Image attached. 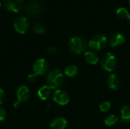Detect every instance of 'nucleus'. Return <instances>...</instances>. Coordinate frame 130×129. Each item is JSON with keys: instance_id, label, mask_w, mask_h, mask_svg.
Masks as SVG:
<instances>
[{"instance_id": "f03ea898", "label": "nucleus", "mask_w": 130, "mask_h": 129, "mask_svg": "<svg viewBox=\"0 0 130 129\" xmlns=\"http://www.w3.org/2000/svg\"><path fill=\"white\" fill-rule=\"evenodd\" d=\"M88 43L82 36H74L71 38L69 41V48L70 51L76 55H80L84 52Z\"/></svg>"}, {"instance_id": "f3484780", "label": "nucleus", "mask_w": 130, "mask_h": 129, "mask_svg": "<svg viewBox=\"0 0 130 129\" xmlns=\"http://www.w3.org/2000/svg\"><path fill=\"white\" fill-rule=\"evenodd\" d=\"M121 119L123 122H130V106H124L120 112Z\"/></svg>"}, {"instance_id": "9b49d317", "label": "nucleus", "mask_w": 130, "mask_h": 129, "mask_svg": "<svg viewBox=\"0 0 130 129\" xmlns=\"http://www.w3.org/2000/svg\"><path fill=\"white\" fill-rule=\"evenodd\" d=\"M26 11L29 15L37 16L41 12V6L38 2H30L26 6Z\"/></svg>"}, {"instance_id": "cd10ccee", "label": "nucleus", "mask_w": 130, "mask_h": 129, "mask_svg": "<svg viewBox=\"0 0 130 129\" xmlns=\"http://www.w3.org/2000/svg\"><path fill=\"white\" fill-rule=\"evenodd\" d=\"M0 6H1V4H0Z\"/></svg>"}, {"instance_id": "4be33fe9", "label": "nucleus", "mask_w": 130, "mask_h": 129, "mask_svg": "<svg viewBox=\"0 0 130 129\" xmlns=\"http://www.w3.org/2000/svg\"><path fill=\"white\" fill-rule=\"evenodd\" d=\"M7 117V113L6 111L0 107V122L4 121Z\"/></svg>"}, {"instance_id": "393cba45", "label": "nucleus", "mask_w": 130, "mask_h": 129, "mask_svg": "<svg viewBox=\"0 0 130 129\" xmlns=\"http://www.w3.org/2000/svg\"><path fill=\"white\" fill-rule=\"evenodd\" d=\"M5 100V91L2 88L0 87V106L3 103Z\"/></svg>"}, {"instance_id": "1a4fd4ad", "label": "nucleus", "mask_w": 130, "mask_h": 129, "mask_svg": "<svg viewBox=\"0 0 130 129\" xmlns=\"http://www.w3.org/2000/svg\"><path fill=\"white\" fill-rule=\"evenodd\" d=\"M5 8L9 11L18 12L22 7V0H2Z\"/></svg>"}, {"instance_id": "423d86ee", "label": "nucleus", "mask_w": 130, "mask_h": 129, "mask_svg": "<svg viewBox=\"0 0 130 129\" xmlns=\"http://www.w3.org/2000/svg\"><path fill=\"white\" fill-rule=\"evenodd\" d=\"M49 68V65L46 59H39L36 60L33 65V71L37 76H43L46 74Z\"/></svg>"}, {"instance_id": "6ab92c4d", "label": "nucleus", "mask_w": 130, "mask_h": 129, "mask_svg": "<svg viewBox=\"0 0 130 129\" xmlns=\"http://www.w3.org/2000/svg\"><path fill=\"white\" fill-rule=\"evenodd\" d=\"M116 13H117V15L118 16V17L120 18V19L128 18L129 14L128 10L126 8H124V7H120V8H117Z\"/></svg>"}, {"instance_id": "4468645a", "label": "nucleus", "mask_w": 130, "mask_h": 129, "mask_svg": "<svg viewBox=\"0 0 130 129\" xmlns=\"http://www.w3.org/2000/svg\"><path fill=\"white\" fill-rule=\"evenodd\" d=\"M107 85L108 87L112 89V90H117L120 87V79L119 78L114 75V74H112L110 75H109V77L107 78Z\"/></svg>"}, {"instance_id": "f8f14e48", "label": "nucleus", "mask_w": 130, "mask_h": 129, "mask_svg": "<svg viewBox=\"0 0 130 129\" xmlns=\"http://www.w3.org/2000/svg\"><path fill=\"white\" fill-rule=\"evenodd\" d=\"M67 126V121L66 119L58 117L53 119L50 123L51 129H65Z\"/></svg>"}, {"instance_id": "ddd939ff", "label": "nucleus", "mask_w": 130, "mask_h": 129, "mask_svg": "<svg viewBox=\"0 0 130 129\" xmlns=\"http://www.w3.org/2000/svg\"><path fill=\"white\" fill-rule=\"evenodd\" d=\"M51 91H52V88L48 85H45V86H43L42 87H40L38 90L37 95H38V97H39V98L40 100H46L50 97Z\"/></svg>"}, {"instance_id": "39448f33", "label": "nucleus", "mask_w": 130, "mask_h": 129, "mask_svg": "<svg viewBox=\"0 0 130 129\" xmlns=\"http://www.w3.org/2000/svg\"><path fill=\"white\" fill-rule=\"evenodd\" d=\"M17 101L14 103V107L17 108L19 106L21 103H26L30 97V92L28 87L25 85L20 86L17 90Z\"/></svg>"}, {"instance_id": "7ed1b4c3", "label": "nucleus", "mask_w": 130, "mask_h": 129, "mask_svg": "<svg viewBox=\"0 0 130 129\" xmlns=\"http://www.w3.org/2000/svg\"><path fill=\"white\" fill-rule=\"evenodd\" d=\"M107 43V39L104 35L96 34L90 39L88 42V46L94 51H99L106 46Z\"/></svg>"}, {"instance_id": "9d476101", "label": "nucleus", "mask_w": 130, "mask_h": 129, "mask_svg": "<svg viewBox=\"0 0 130 129\" xmlns=\"http://www.w3.org/2000/svg\"><path fill=\"white\" fill-rule=\"evenodd\" d=\"M126 41L125 36L120 33H115L112 34L109 39V43L113 47H118L122 46Z\"/></svg>"}, {"instance_id": "20e7f679", "label": "nucleus", "mask_w": 130, "mask_h": 129, "mask_svg": "<svg viewBox=\"0 0 130 129\" xmlns=\"http://www.w3.org/2000/svg\"><path fill=\"white\" fill-rule=\"evenodd\" d=\"M101 65L104 70L111 72L117 66V59L115 56L111 52L105 53L101 60Z\"/></svg>"}, {"instance_id": "bb28decb", "label": "nucleus", "mask_w": 130, "mask_h": 129, "mask_svg": "<svg viewBox=\"0 0 130 129\" xmlns=\"http://www.w3.org/2000/svg\"><path fill=\"white\" fill-rule=\"evenodd\" d=\"M129 3H130V0H129Z\"/></svg>"}, {"instance_id": "412c9836", "label": "nucleus", "mask_w": 130, "mask_h": 129, "mask_svg": "<svg viewBox=\"0 0 130 129\" xmlns=\"http://www.w3.org/2000/svg\"><path fill=\"white\" fill-rule=\"evenodd\" d=\"M110 108H111V104L110 103V102H107V101L103 102L99 106V109H100L101 112H102V113H107V112L110 111Z\"/></svg>"}, {"instance_id": "0eeeda50", "label": "nucleus", "mask_w": 130, "mask_h": 129, "mask_svg": "<svg viewBox=\"0 0 130 129\" xmlns=\"http://www.w3.org/2000/svg\"><path fill=\"white\" fill-rule=\"evenodd\" d=\"M53 101L60 106H66L69 103V94L62 90H56L53 97Z\"/></svg>"}, {"instance_id": "b1692460", "label": "nucleus", "mask_w": 130, "mask_h": 129, "mask_svg": "<svg viewBox=\"0 0 130 129\" xmlns=\"http://www.w3.org/2000/svg\"><path fill=\"white\" fill-rule=\"evenodd\" d=\"M37 75H35V74H30L28 76H27V80H28V81L29 82H31V83H33V82H34L36 80H37Z\"/></svg>"}, {"instance_id": "aec40b11", "label": "nucleus", "mask_w": 130, "mask_h": 129, "mask_svg": "<svg viewBox=\"0 0 130 129\" xmlns=\"http://www.w3.org/2000/svg\"><path fill=\"white\" fill-rule=\"evenodd\" d=\"M33 30L34 33H38V34H40V33H43L45 32L46 30V27L45 26L40 23V22H36L34 26H33Z\"/></svg>"}, {"instance_id": "a211bd4d", "label": "nucleus", "mask_w": 130, "mask_h": 129, "mask_svg": "<svg viewBox=\"0 0 130 129\" xmlns=\"http://www.w3.org/2000/svg\"><path fill=\"white\" fill-rule=\"evenodd\" d=\"M118 121H119L118 117L116 115L112 114V115L108 116L104 119V124L108 127H112V126H114L115 125H117Z\"/></svg>"}, {"instance_id": "dca6fc26", "label": "nucleus", "mask_w": 130, "mask_h": 129, "mask_svg": "<svg viewBox=\"0 0 130 129\" xmlns=\"http://www.w3.org/2000/svg\"><path fill=\"white\" fill-rule=\"evenodd\" d=\"M78 74V68L75 65H69L65 68V75L69 78L75 77Z\"/></svg>"}, {"instance_id": "5701e85b", "label": "nucleus", "mask_w": 130, "mask_h": 129, "mask_svg": "<svg viewBox=\"0 0 130 129\" xmlns=\"http://www.w3.org/2000/svg\"><path fill=\"white\" fill-rule=\"evenodd\" d=\"M57 52H58L57 48L53 47V46L49 47V48L46 49V53H47V54H49V55H54V54H56Z\"/></svg>"}, {"instance_id": "a878e982", "label": "nucleus", "mask_w": 130, "mask_h": 129, "mask_svg": "<svg viewBox=\"0 0 130 129\" xmlns=\"http://www.w3.org/2000/svg\"><path fill=\"white\" fill-rule=\"evenodd\" d=\"M127 19H128V21H129V23L130 24V13H129V17H128V18H127Z\"/></svg>"}, {"instance_id": "2eb2a0df", "label": "nucleus", "mask_w": 130, "mask_h": 129, "mask_svg": "<svg viewBox=\"0 0 130 129\" xmlns=\"http://www.w3.org/2000/svg\"><path fill=\"white\" fill-rule=\"evenodd\" d=\"M85 61L90 65H96L99 62V57L94 51H87L85 53Z\"/></svg>"}, {"instance_id": "6e6552de", "label": "nucleus", "mask_w": 130, "mask_h": 129, "mask_svg": "<svg viewBox=\"0 0 130 129\" xmlns=\"http://www.w3.org/2000/svg\"><path fill=\"white\" fill-rule=\"evenodd\" d=\"M28 27H29V23L25 17H19L16 18V20L14 21V30L19 33L21 34L25 33L28 30Z\"/></svg>"}, {"instance_id": "f257e3e1", "label": "nucleus", "mask_w": 130, "mask_h": 129, "mask_svg": "<svg viewBox=\"0 0 130 129\" xmlns=\"http://www.w3.org/2000/svg\"><path fill=\"white\" fill-rule=\"evenodd\" d=\"M46 82L52 89L58 90L64 83V76L61 70L56 68L50 71L46 76Z\"/></svg>"}]
</instances>
